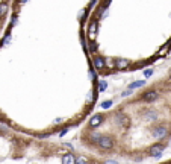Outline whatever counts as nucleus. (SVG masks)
Instances as JSON below:
<instances>
[{"mask_svg":"<svg viewBox=\"0 0 171 164\" xmlns=\"http://www.w3.org/2000/svg\"><path fill=\"white\" fill-rule=\"evenodd\" d=\"M103 164H120V163H117L115 160H106V161H104Z\"/></svg>","mask_w":171,"mask_h":164,"instance_id":"412c9836","label":"nucleus"},{"mask_svg":"<svg viewBox=\"0 0 171 164\" xmlns=\"http://www.w3.org/2000/svg\"><path fill=\"white\" fill-rule=\"evenodd\" d=\"M74 164H88V161H86V158H76Z\"/></svg>","mask_w":171,"mask_h":164,"instance_id":"f3484780","label":"nucleus"},{"mask_svg":"<svg viewBox=\"0 0 171 164\" xmlns=\"http://www.w3.org/2000/svg\"><path fill=\"white\" fill-rule=\"evenodd\" d=\"M158 97H159V93H158V91H155V90L147 91V93L142 94V99H144L146 102H153V100H156Z\"/></svg>","mask_w":171,"mask_h":164,"instance_id":"39448f33","label":"nucleus"},{"mask_svg":"<svg viewBox=\"0 0 171 164\" xmlns=\"http://www.w3.org/2000/svg\"><path fill=\"white\" fill-rule=\"evenodd\" d=\"M76 163V157L73 153H65L62 157V164H74Z\"/></svg>","mask_w":171,"mask_h":164,"instance_id":"1a4fd4ad","label":"nucleus"},{"mask_svg":"<svg viewBox=\"0 0 171 164\" xmlns=\"http://www.w3.org/2000/svg\"><path fill=\"white\" fill-rule=\"evenodd\" d=\"M130 93H132V90H126V91H123V96H129Z\"/></svg>","mask_w":171,"mask_h":164,"instance_id":"5701e85b","label":"nucleus"},{"mask_svg":"<svg viewBox=\"0 0 171 164\" xmlns=\"http://www.w3.org/2000/svg\"><path fill=\"white\" fill-rule=\"evenodd\" d=\"M144 84H146L144 81H136V82H133V84H130V85H129V90H133V88H139V87H144Z\"/></svg>","mask_w":171,"mask_h":164,"instance_id":"ddd939ff","label":"nucleus"},{"mask_svg":"<svg viewBox=\"0 0 171 164\" xmlns=\"http://www.w3.org/2000/svg\"><path fill=\"white\" fill-rule=\"evenodd\" d=\"M99 84H100V85H99V90H97V91H99V93H103V91L108 88V82H106V81H100Z\"/></svg>","mask_w":171,"mask_h":164,"instance_id":"4468645a","label":"nucleus"},{"mask_svg":"<svg viewBox=\"0 0 171 164\" xmlns=\"http://www.w3.org/2000/svg\"><path fill=\"white\" fill-rule=\"evenodd\" d=\"M94 76H95V70H94V67H91V69H90V78L94 79Z\"/></svg>","mask_w":171,"mask_h":164,"instance_id":"aec40b11","label":"nucleus"},{"mask_svg":"<svg viewBox=\"0 0 171 164\" xmlns=\"http://www.w3.org/2000/svg\"><path fill=\"white\" fill-rule=\"evenodd\" d=\"M90 52H92V53L97 52V43H95V41H91V43H90Z\"/></svg>","mask_w":171,"mask_h":164,"instance_id":"2eb2a0df","label":"nucleus"},{"mask_svg":"<svg viewBox=\"0 0 171 164\" xmlns=\"http://www.w3.org/2000/svg\"><path fill=\"white\" fill-rule=\"evenodd\" d=\"M151 75H153V70H151V69H148V70L144 71V76H146V78H150Z\"/></svg>","mask_w":171,"mask_h":164,"instance_id":"a211bd4d","label":"nucleus"},{"mask_svg":"<svg viewBox=\"0 0 171 164\" xmlns=\"http://www.w3.org/2000/svg\"><path fill=\"white\" fill-rule=\"evenodd\" d=\"M95 31H97V23L95 22H92L91 24H90V38H91V41H94V36H95Z\"/></svg>","mask_w":171,"mask_h":164,"instance_id":"9d476101","label":"nucleus"},{"mask_svg":"<svg viewBox=\"0 0 171 164\" xmlns=\"http://www.w3.org/2000/svg\"><path fill=\"white\" fill-rule=\"evenodd\" d=\"M99 147L103 149V151H109L114 147V138H111L109 135H102V138L99 140Z\"/></svg>","mask_w":171,"mask_h":164,"instance_id":"f257e3e1","label":"nucleus"},{"mask_svg":"<svg viewBox=\"0 0 171 164\" xmlns=\"http://www.w3.org/2000/svg\"><path fill=\"white\" fill-rule=\"evenodd\" d=\"M164 147H165V144H156V146L150 147V155H151V157H155V158H159L160 155H162Z\"/></svg>","mask_w":171,"mask_h":164,"instance_id":"20e7f679","label":"nucleus"},{"mask_svg":"<svg viewBox=\"0 0 171 164\" xmlns=\"http://www.w3.org/2000/svg\"><path fill=\"white\" fill-rule=\"evenodd\" d=\"M102 122H103V114H95V116L90 120V128H95V126L102 125Z\"/></svg>","mask_w":171,"mask_h":164,"instance_id":"6e6552de","label":"nucleus"},{"mask_svg":"<svg viewBox=\"0 0 171 164\" xmlns=\"http://www.w3.org/2000/svg\"><path fill=\"white\" fill-rule=\"evenodd\" d=\"M168 135V129L165 128V126H158V128L153 129V137L155 138H165Z\"/></svg>","mask_w":171,"mask_h":164,"instance_id":"7ed1b4c3","label":"nucleus"},{"mask_svg":"<svg viewBox=\"0 0 171 164\" xmlns=\"http://www.w3.org/2000/svg\"><path fill=\"white\" fill-rule=\"evenodd\" d=\"M115 117H117V123H118V125H121V126L127 128V125H129V118L123 114V111H118Z\"/></svg>","mask_w":171,"mask_h":164,"instance_id":"423d86ee","label":"nucleus"},{"mask_svg":"<svg viewBox=\"0 0 171 164\" xmlns=\"http://www.w3.org/2000/svg\"><path fill=\"white\" fill-rule=\"evenodd\" d=\"M127 67H130V61L129 59H117L115 61V69L117 70H124V69H127Z\"/></svg>","mask_w":171,"mask_h":164,"instance_id":"0eeeda50","label":"nucleus"},{"mask_svg":"<svg viewBox=\"0 0 171 164\" xmlns=\"http://www.w3.org/2000/svg\"><path fill=\"white\" fill-rule=\"evenodd\" d=\"M100 106H102V108H104V109H108L109 106H112V100H106V102H103Z\"/></svg>","mask_w":171,"mask_h":164,"instance_id":"dca6fc26","label":"nucleus"},{"mask_svg":"<svg viewBox=\"0 0 171 164\" xmlns=\"http://www.w3.org/2000/svg\"><path fill=\"white\" fill-rule=\"evenodd\" d=\"M95 100V93H90V97H88V102H94Z\"/></svg>","mask_w":171,"mask_h":164,"instance_id":"6ab92c4d","label":"nucleus"},{"mask_svg":"<svg viewBox=\"0 0 171 164\" xmlns=\"http://www.w3.org/2000/svg\"><path fill=\"white\" fill-rule=\"evenodd\" d=\"M92 64H94V70L102 71L106 69V59L102 58V56H95L94 61H92Z\"/></svg>","mask_w":171,"mask_h":164,"instance_id":"f03ea898","label":"nucleus"},{"mask_svg":"<svg viewBox=\"0 0 171 164\" xmlns=\"http://www.w3.org/2000/svg\"><path fill=\"white\" fill-rule=\"evenodd\" d=\"M144 117L147 118V120H156L158 113H156V111H153V109H150V111H147V113L144 114Z\"/></svg>","mask_w":171,"mask_h":164,"instance_id":"f8f14e48","label":"nucleus"},{"mask_svg":"<svg viewBox=\"0 0 171 164\" xmlns=\"http://www.w3.org/2000/svg\"><path fill=\"white\" fill-rule=\"evenodd\" d=\"M167 50H168V46H165V47H164V49H162V50H160L159 53H158V55H164V53H165V52H167Z\"/></svg>","mask_w":171,"mask_h":164,"instance_id":"4be33fe9","label":"nucleus"},{"mask_svg":"<svg viewBox=\"0 0 171 164\" xmlns=\"http://www.w3.org/2000/svg\"><path fill=\"white\" fill-rule=\"evenodd\" d=\"M100 138H102V134H99V132H90V141L91 143H99Z\"/></svg>","mask_w":171,"mask_h":164,"instance_id":"9b49d317","label":"nucleus"}]
</instances>
